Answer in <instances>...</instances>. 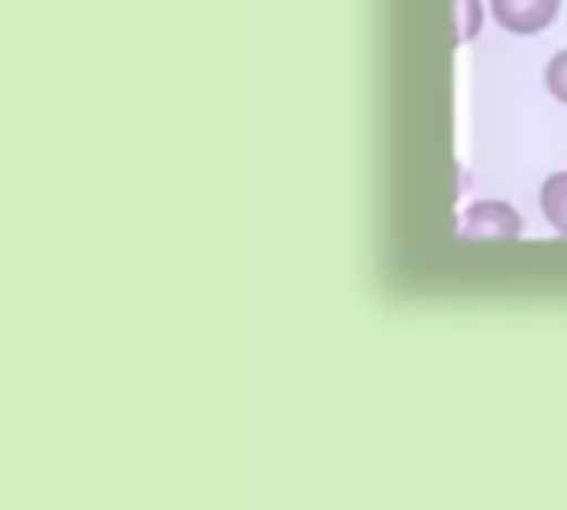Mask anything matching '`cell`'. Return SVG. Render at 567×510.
I'll return each mask as SVG.
<instances>
[{"mask_svg": "<svg viewBox=\"0 0 567 510\" xmlns=\"http://www.w3.org/2000/svg\"><path fill=\"white\" fill-rule=\"evenodd\" d=\"M462 236H465V239H478V242L518 239V236H522V216H518L508 202L482 199V202L468 206Z\"/></svg>", "mask_w": 567, "mask_h": 510, "instance_id": "cell-1", "label": "cell"}, {"mask_svg": "<svg viewBox=\"0 0 567 510\" xmlns=\"http://www.w3.org/2000/svg\"><path fill=\"white\" fill-rule=\"evenodd\" d=\"M495 20L518 37L542 33L561 10V0H492Z\"/></svg>", "mask_w": 567, "mask_h": 510, "instance_id": "cell-2", "label": "cell"}, {"mask_svg": "<svg viewBox=\"0 0 567 510\" xmlns=\"http://www.w3.org/2000/svg\"><path fill=\"white\" fill-rule=\"evenodd\" d=\"M542 212L545 219L567 236V173H555L542 186Z\"/></svg>", "mask_w": 567, "mask_h": 510, "instance_id": "cell-3", "label": "cell"}, {"mask_svg": "<svg viewBox=\"0 0 567 510\" xmlns=\"http://www.w3.org/2000/svg\"><path fill=\"white\" fill-rule=\"evenodd\" d=\"M548 90L567 103V50H561L551 63H548Z\"/></svg>", "mask_w": 567, "mask_h": 510, "instance_id": "cell-4", "label": "cell"}, {"mask_svg": "<svg viewBox=\"0 0 567 510\" xmlns=\"http://www.w3.org/2000/svg\"><path fill=\"white\" fill-rule=\"evenodd\" d=\"M482 30V0H462V40H472Z\"/></svg>", "mask_w": 567, "mask_h": 510, "instance_id": "cell-5", "label": "cell"}]
</instances>
